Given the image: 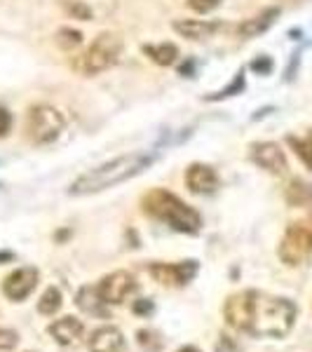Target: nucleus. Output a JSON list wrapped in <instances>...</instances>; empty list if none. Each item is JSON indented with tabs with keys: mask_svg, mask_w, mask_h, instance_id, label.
Segmentation results:
<instances>
[{
	"mask_svg": "<svg viewBox=\"0 0 312 352\" xmlns=\"http://www.w3.org/2000/svg\"><path fill=\"white\" fill-rule=\"evenodd\" d=\"M186 186H188V190L195 192V195H214L221 186V179L214 167L202 164V162H192L190 167L186 169Z\"/></svg>",
	"mask_w": 312,
	"mask_h": 352,
	"instance_id": "9b49d317",
	"label": "nucleus"
},
{
	"mask_svg": "<svg viewBox=\"0 0 312 352\" xmlns=\"http://www.w3.org/2000/svg\"><path fill=\"white\" fill-rule=\"evenodd\" d=\"M120 54H122V38L118 36V33L104 31L94 38L92 45H89L82 54H78L76 59L71 61V66L76 68L80 76L92 78V76H99V73L109 71L111 66H115Z\"/></svg>",
	"mask_w": 312,
	"mask_h": 352,
	"instance_id": "20e7f679",
	"label": "nucleus"
},
{
	"mask_svg": "<svg viewBox=\"0 0 312 352\" xmlns=\"http://www.w3.org/2000/svg\"><path fill=\"white\" fill-rule=\"evenodd\" d=\"M134 310L136 312H151L153 310V303H148V300H146V303H141V305H134Z\"/></svg>",
	"mask_w": 312,
	"mask_h": 352,
	"instance_id": "c85d7f7f",
	"label": "nucleus"
},
{
	"mask_svg": "<svg viewBox=\"0 0 312 352\" xmlns=\"http://www.w3.org/2000/svg\"><path fill=\"white\" fill-rule=\"evenodd\" d=\"M277 256L291 268L312 256V221H300V223L289 226L282 235L280 247H277Z\"/></svg>",
	"mask_w": 312,
	"mask_h": 352,
	"instance_id": "423d86ee",
	"label": "nucleus"
},
{
	"mask_svg": "<svg viewBox=\"0 0 312 352\" xmlns=\"http://www.w3.org/2000/svg\"><path fill=\"white\" fill-rule=\"evenodd\" d=\"M10 129H12V116H10V111L5 106H0V139H5L10 134Z\"/></svg>",
	"mask_w": 312,
	"mask_h": 352,
	"instance_id": "a878e982",
	"label": "nucleus"
},
{
	"mask_svg": "<svg viewBox=\"0 0 312 352\" xmlns=\"http://www.w3.org/2000/svg\"><path fill=\"white\" fill-rule=\"evenodd\" d=\"M61 303H64L61 289L59 287H47L45 289V294L41 296V300H38V312L45 317H52L61 310Z\"/></svg>",
	"mask_w": 312,
	"mask_h": 352,
	"instance_id": "6ab92c4d",
	"label": "nucleus"
},
{
	"mask_svg": "<svg viewBox=\"0 0 312 352\" xmlns=\"http://www.w3.org/2000/svg\"><path fill=\"white\" fill-rule=\"evenodd\" d=\"M89 352H122L124 350V336L118 327L106 324L92 331L87 340Z\"/></svg>",
	"mask_w": 312,
	"mask_h": 352,
	"instance_id": "ddd939ff",
	"label": "nucleus"
},
{
	"mask_svg": "<svg viewBox=\"0 0 312 352\" xmlns=\"http://www.w3.org/2000/svg\"><path fill=\"white\" fill-rule=\"evenodd\" d=\"M287 144L293 148V153L298 155V160L312 172V144H310V141L308 139H296V136H289Z\"/></svg>",
	"mask_w": 312,
	"mask_h": 352,
	"instance_id": "aec40b11",
	"label": "nucleus"
},
{
	"mask_svg": "<svg viewBox=\"0 0 312 352\" xmlns=\"http://www.w3.org/2000/svg\"><path fill=\"white\" fill-rule=\"evenodd\" d=\"M47 333L52 336L56 343L64 345V348H68V345H76L78 340H80L85 336V324L78 317H61V320L52 322V324L47 327Z\"/></svg>",
	"mask_w": 312,
	"mask_h": 352,
	"instance_id": "4468645a",
	"label": "nucleus"
},
{
	"mask_svg": "<svg viewBox=\"0 0 312 352\" xmlns=\"http://www.w3.org/2000/svg\"><path fill=\"white\" fill-rule=\"evenodd\" d=\"M252 160L272 176H282V174H287V169H289L285 151H282L280 144H275V141H260V144H254Z\"/></svg>",
	"mask_w": 312,
	"mask_h": 352,
	"instance_id": "9d476101",
	"label": "nucleus"
},
{
	"mask_svg": "<svg viewBox=\"0 0 312 352\" xmlns=\"http://www.w3.org/2000/svg\"><path fill=\"white\" fill-rule=\"evenodd\" d=\"M141 212L146 217L160 221V223L169 226L172 230L183 232V235H195L202 228V217L195 207L186 204L179 195L164 190V188H153L144 192L141 197Z\"/></svg>",
	"mask_w": 312,
	"mask_h": 352,
	"instance_id": "7ed1b4c3",
	"label": "nucleus"
},
{
	"mask_svg": "<svg viewBox=\"0 0 312 352\" xmlns=\"http://www.w3.org/2000/svg\"><path fill=\"white\" fill-rule=\"evenodd\" d=\"M285 197L291 207H312V184L303 179H291Z\"/></svg>",
	"mask_w": 312,
	"mask_h": 352,
	"instance_id": "f3484780",
	"label": "nucleus"
},
{
	"mask_svg": "<svg viewBox=\"0 0 312 352\" xmlns=\"http://www.w3.org/2000/svg\"><path fill=\"white\" fill-rule=\"evenodd\" d=\"M308 141H310V144H312V129H310V134H308Z\"/></svg>",
	"mask_w": 312,
	"mask_h": 352,
	"instance_id": "7c9ffc66",
	"label": "nucleus"
},
{
	"mask_svg": "<svg viewBox=\"0 0 312 352\" xmlns=\"http://www.w3.org/2000/svg\"><path fill=\"white\" fill-rule=\"evenodd\" d=\"M174 31L188 41H207V38L216 36L219 31H223V24L212 19H179L174 21Z\"/></svg>",
	"mask_w": 312,
	"mask_h": 352,
	"instance_id": "f8f14e48",
	"label": "nucleus"
},
{
	"mask_svg": "<svg viewBox=\"0 0 312 352\" xmlns=\"http://www.w3.org/2000/svg\"><path fill=\"white\" fill-rule=\"evenodd\" d=\"M280 16V8H268L263 10V12L254 14L252 19H245L240 26H237V36L242 38V41H252V38L260 36V33H265L268 28L275 24V19Z\"/></svg>",
	"mask_w": 312,
	"mask_h": 352,
	"instance_id": "2eb2a0df",
	"label": "nucleus"
},
{
	"mask_svg": "<svg viewBox=\"0 0 312 352\" xmlns=\"http://www.w3.org/2000/svg\"><path fill=\"white\" fill-rule=\"evenodd\" d=\"M68 12H71L76 19H92V10L87 5H80V3H73V5H66Z\"/></svg>",
	"mask_w": 312,
	"mask_h": 352,
	"instance_id": "bb28decb",
	"label": "nucleus"
},
{
	"mask_svg": "<svg viewBox=\"0 0 312 352\" xmlns=\"http://www.w3.org/2000/svg\"><path fill=\"white\" fill-rule=\"evenodd\" d=\"M76 305L80 308L82 312H87V315H92V317H109V308L111 305L106 303L104 298H101V294H99V289H96V285H87V287H82L80 292H78V296H76Z\"/></svg>",
	"mask_w": 312,
	"mask_h": 352,
	"instance_id": "dca6fc26",
	"label": "nucleus"
},
{
	"mask_svg": "<svg viewBox=\"0 0 312 352\" xmlns=\"http://www.w3.org/2000/svg\"><path fill=\"white\" fill-rule=\"evenodd\" d=\"M223 317L228 327L254 338H285L296 324L298 308L289 298L245 289L225 298Z\"/></svg>",
	"mask_w": 312,
	"mask_h": 352,
	"instance_id": "f257e3e1",
	"label": "nucleus"
},
{
	"mask_svg": "<svg viewBox=\"0 0 312 352\" xmlns=\"http://www.w3.org/2000/svg\"><path fill=\"white\" fill-rule=\"evenodd\" d=\"M144 54L151 56L157 66H174L179 59V47L174 43H157V45H144Z\"/></svg>",
	"mask_w": 312,
	"mask_h": 352,
	"instance_id": "a211bd4d",
	"label": "nucleus"
},
{
	"mask_svg": "<svg viewBox=\"0 0 312 352\" xmlns=\"http://www.w3.org/2000/svg\"><path fill=\"white\" fill-rule=\"evenodd\" d=\"M96 289H99L101 298L109 305H122L124 300L136 292V280L127 270H115V272H111V275L101 277Z\"/></svg>",
	"mask_w": 312,
	"mask_h": 352,
	"instance_id": "1a4fd4ad",
	"label": "nucleus"
},
{
	"mask_svg": "<svg viewBox=\"0 0 312 352\" xmlns=\"http://www.w3.org/2000/svg\"><path fill=\"white\" fill-rule=\"evenodd\" d=\"M136 340H139L141 348L148 350V352L162 350V345H164L162 336L157 331H153V329H139V331H136Z\"/></svg>",
	"mask_w": 312,
	"mask_h": 352,
	"instance_id": "412c9836",
	"label": "nucleus"
},
{
	"mask_svg": "<svg viewBox=\"0 0 312 352\" xmlns=\"http://www.w3.org/2000/svg\"><path fill=\"white\" fill-rule=\"evenodd\" d=\"M66 127V120L54 106L38 104L28 109L26 116V136L36 146H49L61 136Z\"/></svg>",
	"mask_w": 312,
	"mask_h": 352,
	"instance_id": "39448f33",
	"label": "nucleus"
},
{
	"mask_svg": "<svg viewBox=\"0 0 312 352\" xmlns=\"http://www.w3.org/2000/svg\"><path fill=\"white\" fill-rule=\"evenodd\" d=\"M155 162V155L148 153H127V155H118L113 160L99 164L94 169H87L85 174L78 176L68 188V195L73 197H87L104 192L109 188H115L120 184H127L129 179L144 174L151 164Z\"/></svg>",
	"mask_w": 312,
	"mask_h": 352,
	"instance_id": "f03ea898",
	"label": "nucleus"
},
{
	"mask_svg": "<svg viewBox=\"0 0 312 352\" xmlns=\"http://www.w3.org/2000/svg\"><path fill=\"white\" fill-rule=\"evenodd\" d=\"M221 5V0H188V8L192 12H200V14H207L212 10H216Z\"/></svg>",
	"mask_w": 312,
	"mask_h": 352,
	"instance_id": "393cba45",
	"label": "nucleus"
},
{
	"mask_svg": "<svg viewBox=\"0 0 312 352\" xmlns=\"http://www.w3.org/2000/svg\"><path fill=\"white\" fill-rule=\"evenodd\" d=\"M148 272L151 277L162 287H169V289H179V287H186L190 285L192 280L197 277L200 272V263L197 261H177V263H151L148 265Z\"/></svg>",
	"mask_w": 312,
	"mask_h": 352,
	"instance_id": "0eeeda50",
	"label": "nucleus"
},
{
	"mask_svg": "<svg viewBox=\"0 0 312 352\" xmlns=\"http://www.w3.org/2000/svg\"><path fill=\"white\" fill-rule=\"evenodd\" d=\"M252 68H254L256 73H263V76H268V73L272 71V61L268 59V56H263V59H256V61H254Z\"/></svg>",
	"mask_w": 312,
	"mask_h": 352,
	"instance_id": "cd10ccee",
	"label": "nucleus"
},
{
	"mask_svg": "<svg viewBox=\"0 0 312 352\" xmlns=\"http://www.w3.org/2000/svg\"><path fill=\"white\" fill-rule=\"evenodd\" d=\"M242 89H245V71H237L235 80H232V82H230L225 89H221V92H216V94H212V96H209V101H219V99H225V96L240 94Z\"/></svg>",
	"mask_w": 312,
	"mask_h": 352,
	"instance_id": "5701e85b",
	"label": "nucleus"
},
{
	"mask_svg": "<svg viewBox=\"0 0 312 352\" xmlns=\"http://www.w3.org/2000/svg\"><path fill=\"white\" fill-rule=\"evenodd\" d=\"M38 282H41V272L33 265H24V268H16L10 272L3 280V294L5 298L14 300V303H21L36 292Z\"/></svg>",
	"mask_w": 312,
	"mask_h": 352,
	"instance_id": "6e6552de",
	"label": "nucleus"
},
{
	"mask_svg": "<svg viewBox=\"0 0 312 352\" xmlns=\"http://www.w3.org/2000/svg\"><path fill=\"white\" fill-rule=\"evenodd\" d=\"M56 43H59L64 50H76L78 45L82 43V33L73 31V28H61V31L56 33Z\"/></svg>",
	"mask_w": 312,
	"mask_h": 352,
	"instance_id": "4be33fe9",
	"label": "nucleus"
},
{
	"mask_svg": "<svg viewBox=\"0 0 312 352\" xmlns=\"http://www.w3.org/2000/svg\"><path fill=\"white\" fill-rule=\"evenodd\" d=\"M177 352H200V350H197L195 345H186V348H179Z\"/></svg>",
	"mask_w": 312,
	"mask_h": 352,
	"instance_id": "c756f323",
	"label": "nucleus"
},
{
	"mask_svg": "<svg viewBox=\"0 0 312 352\" xmlns=\"http://www.w3.org/2000/svg\"><path fill=\"white\" fill-rule=\"evenodd\" d=\"M16 345H19V333L12 331V329L0 327V352L14 350Z\"/></svg>",
	"mask_w": 312,
	"mask_h": 352,
	"instance_id": "b1692460",
	"label": "nucleus"
}]
</instances>
